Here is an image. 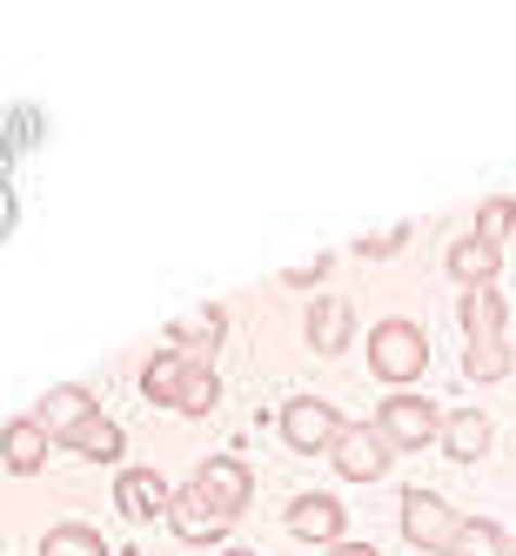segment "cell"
I'll return each instance as SVG.
<instances>
[{
    "label": "cell",
    "mask_w": 516,
    "mask_h": 556,
    "mask_svg": "<svg viewBox=\"0 0 516 556\" xmlns=\"http://www.w3.org/2000/svg\"><path fill=\"white\" fill-rule=\"evenodd\" d=\"M369 369H376V382H395V395H403L429 369L423 323H410V315H382V323L369 329Z\"/></svg>",
    "instance_id": "obj_1"
},
{
    "label": "cell",
    "mask_w": 516,
    "mask_h": 556,
    "mask_svg": "<svg viewBox=\"0 0 516 556\" xmlns=\"http://www.w3.org/2000/svg\"><path fill=\"white\" fill-rule=\"evenodd\" d=\"M376 429H382V443H389L395 456H410V450H429L436 435H443V416H436L429 395L403 389V395H389V403L376 409Z\"/></svg>",
    "instance_id": "obj_2"
},
{
    "label": "cell",
    "mask_w": 516,
    "mask_h": 556,
    "mask_svg": "<svg viewBox=\"0 0 516 556\" xmlns=\"http://www.w3.org/2000/svg\"><path fill=\"white\" fill-rule=\"evenodd\" d=\"M342 429H349L342 409L323 403V395H295V403H282V443H289L295 456H323V450H336Z\"/></svg>",
    "instance_id": "obj_3"
},
{
    "label": "cell",
    "mask_w": 516,
    "mask_h": 556,
    "mask_svg": "<svg viewBox=\"0 0 516 556\" xmlns=\"http://www.w3.org/2000/svg\"><path fill=\"white\" fill-rule=\"evenodd\" d=\"M329 463H336V476H349V483H382V469L395 463V450L382 443L376 422H349V429L336 435Z\"/></svg>",
    "instance_id": "obj_4"
},
{
    "label": "cell",
    "mask_w": 516,
    "mask_h": 556,
    "mask_svg": "<svg viewBox=\"0 0 516 556\" xmlns=\"http://www.w3.org/2000/svg\"><path fill=\"white\" fill-rule=\"evenodd\" d=\"M456 523H463V516L436 496V490H403V536H410L416 549H436V556H443L450 536H456Z\"/></svg>",
    "instance_id": "obj_5"
},
{
    "label": "cell",
    "mask_w": 516,
    "mask_h": 556,
    "mask_svg": "<svg viewBox=\"0 0 516 556\" xmlns=\"http://www.w3.org/2000/svg\"><path fill=\"white\" fill-rule=\"evenodd\" d=\"M342 530H349V509H342L329 490H309V496H295V503H289V536L336 549V543H349Z\"/></svg>",
    "instance_id": "obj_6"
},
{
    "label": "cell",
    "mask_w": 516,
    "mask_h": 556,
    "mask_svg": "<svg viewBox=\"0 0 516 556\" xmlns=\"http://www.w3.org/2000/svg\"><path fill=\"white\" fill-rule=\"evenodd\" d=\"M235 523H242V516H228V509H215L202 490H175V509H168V530L181 536V543H222Z\"/></svg>",
    "instance_id": "obj_7"
},
{
    "label": "cell",
    "mask_w": 516,
    "mask_h": 556,
    "mask_svg": "<svg viewBox=\"0 0 516 556\" xmlns=\"http://www.w3.org/2000/svg\"><path fill=\"white\" fill-rule=\"evenodd\" d=\"M114 509L135 516V523H148V516H168L175 509V490H168V476H154V469H122L114 476Z\"/></svg>",
    "instance_id": "obj_8"
},
{
    "label": "cell",
    "mask_w": 516,
    "mask_h": 556,
    "mask_svg": "<svg viewBox=\"0 0 516 556\" xmlns=\"http://www.w3.org/2000/svg\"><path fill=\"white\" fill-rule=\"evenodd\" d=\"M194 490H202L215 509L242 516V503H249V490H255V476H249V463H235V456H209L202 469H194Z\"/></svg>",
    "instance_id": "obj_9"
},
{
    "label": "cell",
    "mask_w": 516,
    "mask_h": 556,
    "mask_svg": "<svg viewBox=\"0 0 516 556\" xmlns=\"http://www.w3.org/2000/svg\"><path fill=\"white\" fill-rule=\"evenodd\" d=\"M349 336H355L349 295H315V302H309V349H315V355H342Z\"/></svg>",
    "instance_id": "obj_10"
},
{
    "label": "cell",
    "mask_w": 516,
    "mask_h": 556,
    "mask_svg": "<svg viewBox=\"0 0 516 556\" xmlns=\"http://www.w3.org/2000/svg\"><path fill=\"white\" fill-rule=\"evenodd\" d=\"M490 443H496V422L483 409H450L443 416V456L450 463H483Z\"/></svg>",
    "instance_id": "obj_11"
},
{
    "label": "cell",
    "mask_w": 516,
    "mask_h": 556,
    "mask_svg": "<svg viewBox=\"0 0 516 556\" xmlns=\"http://www.w3.org/2000/svg\"><path fill=\"white\" fill-rule=\"evenodd\" d=\"M88 416H101V409H95V395H88L81 382H61V389H48V395H41V409H34V422H41L48 435H61V443H67V435L81 429Z\"/></svg>",
    "instance_id": "obj_12"
},
{
    "label": "cell",
    "mask_w": 516,
    "mask_h": 556,
    "mask_svg": "<svg viewBox=\"0 0 516 556\" xmlns=\"http://www.w3.org/2000/svg\"><path fill=\"white\" fill-rule=\"evenodd\" d=\"M456 315H463L469 342H503V329H509V295H496V282L490 289H463L456 295Z\"/></svg>",
    "instance_id": "obj_13"
},
{
    "label": "cell",
    "mask_w": 516,
    "mask_h": 556,
    "mask_svg": "<svg viewBox=\"0 0 516 556\" xmlns=\"http://www.w3.org/2000/svg\"><path fill=\"white\" fill-rule=\"evenodd\" d=\"M496 262H503V249L483 242V235H463V242L443 255V268H450L456 289H490V282H496Z\"/></svg>",
    "instance_id": "obj_14"
},
{
    "label": "cell",
    "mask_w": 516,
    "mask_h": 556,
    "mask_svg": "<svg viewBox=\"0 0 516 556\" xmlns=\"http://www.w3.org/2000/svg\"><path fill=\"white\" fill-rule=\"evenodd\" d=\"M222 329H228V315H222V302H209V308L181 315V323L168 329V349L188 355V363H209V349H222Z\"/></svg>",
    "instance_id": "obj_15"
},
{
    "label": "cell",
    "mask_w": 516,
    "mask_h": 556,
    "mask_svg": "<svg viewBox=\"0 0 516 556\" xmlns=\"http://www.w3.org/2000/svg\"><path fill=\"white\" fill-rule=\"evenodd\" d=\"M48 450H54V435L34 422V416H21V422L0 429V463H8L14 476H34V469L48 463Z\"/></svg>",
    "instance_id": "obj_16"
},
{
    "label": "cell",
    "mask_w": 516,
    "mask_h": 556,
    "mask_svg": "<svg viewBox=\"0 0 516 556\" xmlns=\"http://www.w3.org/2000/svg\"><path fill=\"white\" fill-rule=\"evenodd\" d=\"M443 556H509V536H503L496 516H463Z\"/></svg>",
    "instance_id": "obj_17"
},
{
    "label": "cell",
    "mask_w": 516,
    "mask_h": 556,
    "mask_svg": "<svg viewBox=\"0 0 516 556\" xmlns=\"http://www.w3.org/2000/svg\"><path fill=\"white\" fill-rule=\"evenodd\" d=\"M61 450H74V456H95V463H114V456L128 450V435H122V422H108V416H88V422L74 429Z\"/></svg>",
    "instance_id": "obj_18"
},
{
    "label": "cell",
    "mask_w": 516,
    "mask_h": 556,
    "mask_svg": "<svg viewBox=\"0 0 516 556\" xmlns=\"http://www.w3.org/2000/svg\"><path fill=\"white\" fill-rule=\"evenodd\" d=\"M181 376H188V355L162 349V355H154V363L141 369V395H148V403H162V409H175V395H181Z\"/></svg>",
    "instance_id": "obj_19"
},
{
    "label": "cell",
    "mask_w": 516,
    "mask_h": 556,
    "mask_svg": "<svg viewBox=\"0 0 516 556\" xmlns=\"http://www.w3.org/2000/svg\"><path fill=\"white\" fill-rule=\"evenodd\" d=\"M222 403V376L209 369V363H188V376H181V395H175V409L181 416H209Z\"/></svg>",
    "instance_id": "obj_20"
},
{
    "label": "cell",
    "mask_w": 516,
    "mask_h": 556,
    "mask_svg": "<svg viewBox=\"0 0 516 556\" xmlns=\"http://www.w3.org/2000/svg\"><path fill=\"white\" fill-rule=\"evenodd\" d=\"M41 556H108V543H101V530H88V523H54V530L41 536Z\"/></svg>",
    "instance_id": "obj_21"
},
{
    "label": "cell",
    "mask_w": 516,
    "mask_h": 556,
    "mask_svg": "<svg viewBox=\"0 0 516 556\" xmlns=\"http://www.w3.org/2000/svg\"><path fill=\"white\" fill-rule=\"evenodd\" d=\"M463 376H469V382H503V376H509V342H469Z\"/></svg>",
    "instance_id": "obj_22"
},
{
    "label": "cell",
    "mask_w": 516,
    "mask_h": 556,
    "mask_svg": "<svg viewBox=\"0 0 516 556\" xmlns=\"http://www.w3.org/2000/svg\"><path fill=\"white\" fill-rule=\"evenodd\" d=\"M509 228H516V202H509V194H496V202H483V208H476V228L469 235H483V242H509Z\"/></svg>",
    "instance_id": "obj_23"
},
{
    "label": "cell",
    "mask_w": 516,
    "mask_h": 556,
    "mask_svg": "<svg viewBox=\"0 0 516 556\" xmlns=\"http://www.w3.org/2000/svg\"><path fill=\"white\" fill-rule=\"evenodd\" d=\"M410 242V228H389V235H363V242H355V255H369V262H382V255H395Z\"/></svg>",
    "instance_id": "obj_24"
},
{
    "label": "cell",
    "mask_w": 516,
    "mask_h": 556,
    "mask_svg": "<svg viewBox=\"0 0 516 556\" xmlns=\"http://www.w3.org/2000/svg\"><path fill=\"white\" fill-rule=\"evenodd\" d=\"M323 268H329V262H302V268H289V282L309 289V282H323Z\"/></svg>",
    "instance_id": "obj_25"
},
{
    "label": "cell",
    "mask_w": 516,
    "mask_h": 556,
    "mask_svg": "<svg viewBox=\"0 0 516 556\" xmlns=\"http://www.w3.org/2000/svg\"><path fill=\"white\" fill-rule=\"evenodd\" d=\"M8 228H14V194L0 188V235H8Z\"/></svg>",
    "instance_id": "obj_26"
},
{
    "label": "cell",
    "mask_w": 516,
    "mask_h": 556,
    "mask_svg": "<svg viewBox=\"0 0 516 556\" xmlns=\"http://www.w3.org/2000/svg\"><path fill=\"white\" fill-rule=\"evenodd\" d=\"M329 556H382V549H369V543H336Z\"/></svg>",
    "instance_id": "obj_27"
},
{
    "label": "cell",
    "mask_w": 516,
    "mask_h": 556,
    "mask_svg": "<svg viewBox=\"0 0 516 556\" xmlns=\"http://www.w3.org/2000/svg\"><path fill=\"white\" fill-rule=\"evenodd\" d=\"M8 168H14V162H8V141H0V188H8Z\"/></svg>",
    "instance_id": "obj_28"
},
{
    "label": "cell",
    "mask_w": 516,
    "mask_h": 556,
    "mask_svg": "<svg viewBox=\"0 0 516 556\" xmlns=\"http://www.w3.org/2000/svg\"><path fill=\"white\" fill-rule=\"evenodd\" d=\"M222 556H255V549H222Z\"/></svg>",
    "instance_id": "obj_29"
},
{
    "label": "cell",
    "mask_w": 516,
    "mask_h": 556,
    "mask_svg": "<svg viewBox=\"0 0 516 556\" xmlns=\"http://www.w3.org/2000/svg\"><path fill=\"white\" fill-rule=\"evenodd\" d=\"M509 556H516V543H509Z\"/></svg>",
    "instance_id": "obj_30"
}]
</instances>
